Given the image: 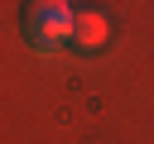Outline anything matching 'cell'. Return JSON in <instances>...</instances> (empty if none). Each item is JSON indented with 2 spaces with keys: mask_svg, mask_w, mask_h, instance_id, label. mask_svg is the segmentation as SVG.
<instances>
[{
  "mask_svg": "<svg viewBox=\"0 0 154 144\" xmlns=\"http://www.w3.org/2000/svg\"><path fill=\"white\" fill-rule=\"evenodd\" d=\"M106 43H111V14L96 10V5H77V10H72V43H67V48L91 58V53H101Z\"/></svg>",
  "mask_w": 154,
  "mask_h": 144,
  "instance_id": "7a4b0ae2",
  "label": "cell"
},
{
  "mask_svg": "<svg viewBox=\"0 0 154 144\" xmlns=\"http://www.w3.org/2000/svg\"><path fill=\"white\" fill-rule=\"evenodd\" d=\"M72 0H24L19 5V34L34 53H63L72 43Z\"/></svg>",
  "mask_w": 154,
  "mask_h": 144,
  "instance_id": "6da1fadb",
  "label": "cell"
}]
</instances>
